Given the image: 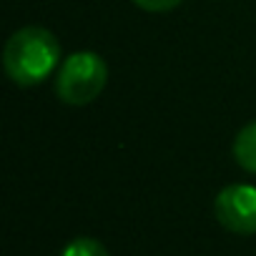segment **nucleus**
Here are the masks:
<instances>
[{
    "instance_id": "4",
    "label": "nucleus",
    "mask_w": 256,
    "mask_h": 256,
    "mask_svg": "<svg viewBox=\"0 0 256 256\" xmlns=\"http://www.w3.org/2000/svg\"><path fill=\"white\" fill-rule=\"evenodd\" d=\"M234 158H236V164L244 171L256 174V120L246 123L236 134V138H234Z\"/></svg>"
},
{
    "instance_id": "1",
    "label": "nucleus",
    "mask_w": 256,
    "mask_h": 256,
    "mask_svg": "<svg viewBox=\"0 0 256 256\" xmlns=\"http://www.w3.org/2000/svg\"><path fill=\"white\" fill-rule=\"evenodd\" d=\"M60 63L58 38L40 26H26L16 30L3 50V66L13 83L36 86L46 80Z\"/></svg>"
},
{
    "instance_id": "2",
    "label": "nucleus",
    "mask_w": 256,
    "mask_h": 256,
    "mask_svg": "<svg viewBox=\"0 0 256 256\" xmlns=\"http://www.w3.org/2000/svg\"><path fill=\"white\" fill-rule=\"evenodd\" d=\"M106 80V60L93 50H80L63 60L56 76V93L68 106H88L103 93Z\"/></svg>"
},
{
    "instance_id": "6",
    "label": "nucleus",
    "mask_w": 256,
    "mask_h": 256,
    "mask_svg": "<svg viewBox=\"0 0 256 256\" xmlns=\"http://www.w3.org/2000/svg\"><path fill=\"white\" fill-rule=\"evenodd\" d=\"M181 0H134V6H138L141 10H148V13H166L171 8H176Z\"/></svg>"
},
{
    "instance_id": "3",
    "label": "nucleus",
    "mask_w": 256,
    "mask_h": 256,
    "mask_svg": "<svg viewBox=\"0 0 256 256\" xmlns=\"http://www.w3.org/2000/svg\"><path fill=\"white\" fill-rule=\"evenodd\" d=\"M216 221L238 236L256 234V188L246 184H231L216 194Z\"/></svg>"
},
{
    "instance_id": "5",
    "label": "nucleus",
    "mask_w": 256,
    "mask_h": 256,
    "mask_svg": "<svg viewBox=\"0 0 256 256\" xmlns=\"http://www.w3.org/2000/svg\"><path fill=\"white\" fill-rule=\"evenodd\" d=\"M60 256H108L106 246L90 236H80V238H73Z\"/></svg>"
}]
</instances>
